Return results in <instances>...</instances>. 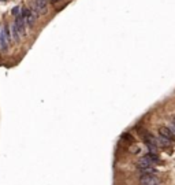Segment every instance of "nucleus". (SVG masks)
I'll use <instances>...</instances> for the list:
<instances>
[{"label":"nucleus","instance_id":"4","mask_svg":"<svg viewBox=\"0 0 175 185\" xmlns=\"http://www.w3.org/2000/svg\"><path fill=\"white\" fill-rule=\"evenodd\" d=\"M142 138H144V143L148 145V148H149L150 151H154V149L157 148L156 137H154L153 134H150V133H145L144 136H142Z\"/></svg>","mask_w":175,"mask_h":185},{"label":"nucleus","instance_id":"2","mask_svg":"<svg viewBox=\"0 0 175 185\" xmlns=\"http://www.w3.org/2000/svg\"><path fill=\"white\" fill-rule=\"evenodd\" d=\"M8 38H10V33H8V26H4L0 29V49L5 51L8 47Z\"/></svg>","mask_w":175,"mask_h":185},{"label":"nucleus","instance_id":"5","mask_svg":"<svg viewBox=\"0 0 175 185\" xmlns=\"http://www.w3.org/2000/svg\"><path fill=\"white\" fill-rule=\"evenodd\" d=\"M139 182L141 185H160V181L154 175H141Z\"/></svg>","mask_w":175,"mask_h":185},{"label":"nucleus","instance_id":"6","mask_svg":"<svg viewBox=\"0 0 175 185\" xmlns=\"http://www.w3.org/2000/svg\"><path fill=\"white\" fill-rule=\"evenodd\" d=\"M135 164H137V167L141 170V169H145V167H152L154 163L150 160L149 158H148V156H146V155H145V156H142V158H139Z\"/></svg>","mask_w":175,"mask_h":185},{"label":"nucleus","instance_id":"10","mask_svg":"<svg viewBox=\"0 0 175 185\" xmlns=\"http://www.w3.org/2000/svg\"><path fill=\"white\" fill-rule=\"evenodd\" d=\"M122 138H123V140H127V141H130V143H133V141H134L133 136H131V134H129V133L123 134V136H122Z\"/></svg>","mask_w":175,"mask_h":185},{"label":"nucleus","instance_id":"1","mask_svg":"<svg viewBox=\"0 0 175 185\" xmlns=\"http://www.w3.org/2000/svg\"><path fill=\"white\" fill-rule=\"evenodd\" d=\"M29 7H30V11L36 12L37 15L46 14V11H48V1L46 0H30Z\"/></svg>","mask_w":175,"mask_h":185},{"label":"nucleus","instance_id":"3","mask_svg":"<svg viewBox=\"0 0 175 185\" xmlns=\"http://www.w3.org/2000/svg\"><path fill=\"white\" fill-rule=\"evenodd\" d=\"M159 134L163 136V137H165L167 140H170V141H175V132L170 126H160Z\"/></svg>","mask_w":175,"mask_h":185},{"label":"nucleus","instance_id":"13","mask_svg":"<svg viewBox=\"0 0 175 185\" xmlns=\"http://www.w3.org/2000/svg\"><path fill=\"white\" fill-rule=\"evenodd\" d=\"M52 3H59V1H60V0H51Z\"/></svg>","mask_w":175,"mask_h":185},{"label":"nucleus","instance_id":"11","mask_svg":"<svg viewBox=\"0 0 175 185\" xmlns=\"http://www.w3.org/2000/svg\"><path fill=\"white\" fill-rule=\"evenodd\" d=\"M170 127L175 132V115L171 116V126H170Z\"/></svg>","mask_w":175,"mask_h":185},{"label":"nucleus","instance_id":"8","mask_svg":"<svg viewBox=\"0 0 175 185\" xmlns=\"http://www.w3.org/2000/svg\"><path fill=\"white\" fill-rule=\"evenodd\" d=\"M141 175H154L156 174V169H153V166L152 167H145V169H141Z\"/></svg>","mask_w":175,"mask_h":185},{"label":"nucleus","instance_id":"7","mask_svg":"<svg viewBox=\"0 0 175 185\" xmlns=\"http://www.w3.org/2000/svg\"><path fill=\"white\" fill-rule=\"evenodd\" d=\"M156 143H157V147L160 148H167L168 145H170V140H167L165 137H163V136H157L156 137Z\"/></svg>","mask_w":175,"mask_h":185},{"label":"nucleus","instance_id":"12","mask_svg":"<svg viewBox=\"0 0 175 185\" xmlns=\"http://www.w3.org/2000/svg\"><path fill=\"white\" fill-rule=\"evenodd\" d=\"M12 14H14V15H18V14H19V7H15V8L12 10Z\"/></svg>","mask_w":175,"mask_h":185},{"label":"nucleus","instance_id":"9","mask_svg":"<svg viewBox=\"0 0 175 185\" xmlns=\"http://www.w3.org/2000/svg\"><path fill=\"white\" fill-rule=\"evenodd\" d=\"M146 156L153 162V163H157V162H160V156L157 155V153H154V151H150V152L146 153Z\"/></svg>","mask_w":175,"mask_h":185}]
</instances>
